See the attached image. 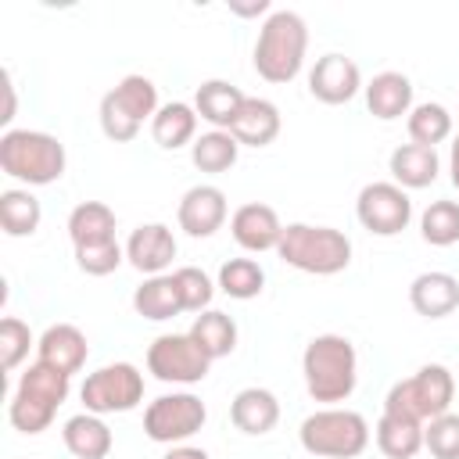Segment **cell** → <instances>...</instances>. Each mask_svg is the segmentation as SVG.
<instances>
[{
  "instance_id": "obj_16",
  "label": "cell",
  "mask_w": 459,
  "mask_h": 459,
  "mask_svg": "<svg viewBox=\"0 0 459 459\" xmlns=\"http://www.w3.org/2000/svg\"><path fill=\"white\" fill-rule=\"evenodd\" d=\"M176 258V237L165 222H143L126 240V262L143 276H161Z\"/></svg>"
},
{
  "instance_id": "obj_29",
  "label": "cell",
  "mask_w": 459,
  "mask_h": 459,
  "mask_svg": "<svg viewBox=\"0 0 459 459\" xmlns=\"http://www.w3.org/2000/svg\"><path fill=\"white\" fill-rule=\"evenodd\" d=\"M373 437H377V448H380L387 459H412V455L423 448V423L384 412V416L377 420Z\"/></svg>"
},
{
  "instance_id": "obj_22",
  "label": "cell",
  "mask_w": 459,
  "mask_h": 459,
  "mask_svg": "<svg viewBox=\"0 0 459 459\" xmlns=\"http://www.w3.org/2000/svg\"><path fill=\"white\" fill-rule=\"evenodd\" d=\"M387 169H391V183H398L402 190H423L437 179L441 172V158L434 147H423V143H402L391 151L387 158Z\"/></svg>"
},
{
  "instance_id": "obj_39",
  "label": "cell",
  "mask_w": 459,
  "mask_h": 459,
  "mask_svg": "<svg viewBox=\"0 0 459 459\" xmlns=\"http://www.w3.org/2000/svg\"><path fill=\"white\" fill-rule=\"evenodd\" d=\"M14 118V79H11V72L4 68V115H0V122L7 126Z\"/></svg>"
},
{
  "instance_id": "obj_34",
  "label": "cell",
  "mask_w": 459,
  "mask_h": 459,
  "mask_svg": "<svg viewBox=\"0 0 459 459\" xmlns=\"http://www.w3.org/2000/svg\"><path fill=\"white\" fill-rule=\"evenodd\" d=\"M420 237L430 247L459 244V201H430L420 215Z\"/></svg>"
},
{
  "instance_id": "obj_9",
  "label": "cell",
  "mask_w": 459,
  "mask_h": 459,
  "mask_svg": "<svg viewBox=\"0 0 459 459\" xmlns=\"http://www.w3.org/2000/svg\"><path fill=\"white\" fill-rule=\"evenodd\" d=\"M79 398L86 412L111 416V412H133L143 402V373L133 362H111L93 373H86Z\"/></svg>"
},
{
  "instance_id": "obj_8",
  "label": "cell",
  "mask_w": 459,
  "mask_h": 459,
  "mask_svg": "<svg viewBox=\"0 0 459 459\" xmlns=\"http://www.w3.org/2000/svg\"><path fill=\"white\" fill-rule=\"evenodd\" d=\"M158 86L147 79V75H126L115 90H108L100 97V133L111 140V143H129L136 140L140 126L147 118L158 115Z\"/></svg>"
},
{
  "instance_id": "obj_35",
  "label": "cell",
  "mask_w": 459,
  "mask_h": 459,
  "mask_svg": "<svg viewBox=\"0 0 459 459\" xmlns=\"http://www.w3.org/2000/svg\"><path fill=\"white\" fill-rule=\"evenodd\" d=\"M172 280H176V287H179L183 312H197V316L208 312V305H212L219 283H212V276H208L204 269H197V265H179V269L172 273Z\"/></svg>"
},
{
  "instance_id": "obj_13",
  "label": "cell",
  "mask_w": 459,
  "mask_h": 459,
  "mask_svg": "<svg viewBox=\"0 0 459 459\" xmlns=\"http://www.w3.org/2000/svg\"><path fill=\"white\" fill-rule=\"evenodd\" d=\"M230 215V204H226V194L212 183H197L190 186L183 197H179V208H176V222L186 237H212L222 230Z\"/></svg>"
},
{
  "instance_id": "obj_5",
  "label": "cell",
  "mask_w": 459,
  "mask_h": 459,
  "mask_svg": "<svg viewBox=\"0 0 459 459\" xmlns=\"http://www.w3.org/2000/svg\"><path fill=\"white\" fill-rule=\"evenodd\" d=\"M276 255L308 276H337L351 265V240L333 226L312 222H287Z\"/></svg>"
},
{
  "instance_id": "obj_42",
  "label": "cell",
  "mask_w": 459,
  "mask_h": 459,
  "mask_svg": "<svg viewBox=\"0 0 459 459\" xmlns=\"http://www.w3.org/2000/svg\"><path fill=\"white\" fill-rule=\"evenodd\" d=\"M233 11H237V14H265L269 4H265V0H258V4H233Z\"/></svg>"
},
{
  "instance_id": "obj_30",
  "label": "cell",
  "mask_w": 459,
  "mask_h": 459,
  "mask_svg": "<svg viewBox=\"0 0 459 459\" xmlns=\"http://www.w3.org/2000/svg\"><path fill=\"white\" fill-rule=\"evenodd\" d=\"M39 219H43V208L32 190L14 186L0 194V226L7 237H32L39 230Z\"/></svg>"
},
{
  "instance_id": "obj_18",
  "label": "cell",
  "mask_w": 459,
  "mask_h": 459,
  "mask_svg": "<svg viewBox=\"0 0 459 459\" xmlns=\"http://www.w3.org/2000/svg\"><path fill=\"white\" fill-rule=\"evenodd\" d=\"M409 305L423 319H445L459 308V280L452 273H441V269L420 273L409 283Z\"/></svg>"
},
{
  "instance_id": "obj_21",
  "label": "cell",
  "mask_w": 459,
  "mask_h": 459,
  "mask_svg": "<svg viewBox=\"0 0 459 459\" xmlns=\"http://www.w3.org/2000/svg\"><path fill=\"white\" fill-rule=\"evenodd\" d=\"M280 126H283V118H280V108L273 100L247 97L244 108H240V115L233 118L230 133H233V140L240 147H269L280 136Z\"/></svg>"
},
{
  "instance_id": "obj_4",
  "label": "cell",
  "mask_w": 459,
  "mask_h": 459,
  "mask_svg": "<svg viewBox=\"0 0 459 459\" xmlns=\"http://www.w3.org/2000/svg\"><path fill=\"white\" fill-rule=\"evenodd\" d=\"M65 143L39 129H7L0 136V169L29 186H50L65 176Z\"/></svg>"
},
{
  "instance_id": "obj_7",
  "label": "cell",
  "mask_w": 459,
  "mask_h": 459,
  "mask_svg": "<svg viewBox=\"0 0 459 459\" xmlns=\"http://www.w3.org/2000/svg\"><path fill=\"white\" fill-rule=\"evenodd\" d=\"M452 398H455V380H452L448 366L427 362L412 377L391 384V391L384 394V412L405 416V420H416V423H430L434 416L448 412Z\"/></svg>"
},
{
  "instance_id": "obj_41",
  "label": "cell",
  "mask_w": 459,
  "mask_h": 459,
  "mask_svg": "<svg viewBox=\"0 0 459 459\" xmlns=\"http://www.w3.org/2000/svg\"><path fill=\"white\" fill-rule=\"evenodd\" d=\"M448 176H452V186L459 190V133L452 136V147H448Z\"/></svg>"
},
{
  "instance_id": "obj_15",
  "label": "cell",
  "mask_w": 459,
  "mask_h": 459,
  "mask_svg": "<svg viewBox=\"0 0 459 459\" xmlns=\"http://www.w3.org/2000/svg\"><path fill=\"white\" fill-rule=\"evenodd\" d=\"M230 233L233 240L251 251V255H262V251H276L280 247V237H283V222L276 215V208L262 204V201H247L240 204L233 215H230Z\"/></svg>"
},
{
  "instance_id": "obj_33",
  "label": "cell",
  "mask_w": 459,
  "mask_h": 459,
  "mask_svg": "<svg viewBox=\"0 0 459 459\" xmlns=\"http://www.w3.org/2000/svg\"><path fill=\"white\" fill-rule=\"evenodd\" d=\"M265 287V269L255 258H230L219 265V290L237 298V301H251L258 298Z\"/></svg>"
},
{
  "instance_id": "obj_17",
  "label": "cell",
  "mask_w": 459,
  "mask_h": 459,
  "mask_svg": "<svg viewBox=\"0 0 459 459\" xmlns=\"http://www.w3.org/2000/svg\"><path fill=\"white\" fill-rule=\"evenodd\" d=\"M86 355H90V344H86V333L72 323H54L39 333L36 341V359L75 377L82 366H86Z\"/></svg>"
},
{
  "instance_id": "obj_28",
  "label": "cell",
  "mask_w": 459,
  "mask_h": 459,
  "mask_svg": "<svg viewBox=\"0 0 459 459\" xmlns=\"http://www.w3.org/2000/svg\"><path fill=\"white\" fill-rule=\"evenodd\" d=\"M68 237H72V247L115 240V212L104 201H82V204H75L72 215H68Z\"/></svg>"
},
{
  "instance_id": "obj_24",
  "label": "cell",
  "mask_w": 459,
  "mask_h": 459,
  "mask_svg": "<svg viewBox=\"0 0 459 459\" xmlns=\"http://www.w3.org/2000/svg\"><path fill=\"white\" fill-rule=\"evenodd\" d=\"M244 100H247V93L240 86H233L226 79H204L197 86V93H194V111L204 122H212V129H226L230 133V126L240 115Z\"/></svg>"
},
{
  "instance_id": "obj_40",
  "label": "cell",
  "mask_w": 459,
  "mask_h": 459,
  "mask_svg": "<svg viewBox=\"0 0 459 459\" xmlns=\"http://www.w3.org/2000/svg\"><path fill=\"white\" fill-rule=\"evenodd\" d=\"M165 459H208V452L197 448V445H172V448L165 452Z\"/></svg>"
},
{
  "instance_id": "obj_31",
  "label": "cell",
  "mask_w": 459,
  "mask_h": 459,
  "mask_svg": "<svg viewBox=\"0 0 459 459\" xmlns=\"http://www.w3.org/2000/svg\"><path fill=\"white\" fill-rule=\"evenodd\" d=\"M237 154H240V143L226 129H208L190 143V161L201 172H230L237 165Z\"/></svg>"
},
{
  "instance_id": "obj_10",
  "label": "cell",
  "mask_w": 459,
  "mask_h": 459,
  "mask_svg": "<svg viewBox=\"0 0 459 459\" xmlns=\"http://www.w3.org/2000/svg\"><path fill=\"white\" fill-rule=\"evenodd\" d=\"M208 420V409L190 391H172L143 409V434L158 445H186Z\"/></svg>"
},
{
  "instance_id": "obj_20",
  "label": "cell",
  "mask_w": 459,
  "mask_h": 459,
  "mask_svg": "<svg viewBox=\"0 0 459 459\" xmlns=\"http://www.w3.org/2000/svg\"><path fill=\"white\" fill-rule=\"evenodd\" d=\"M362 93H366L369 115L380 118V122H394V118L412 111V82L402 72H377L362 86Z\"/></svg>"
},
{
  "instance_id": "obj_23",
  "label": "cell",
  "mask_w": 459,
  "mask_h": 459,
  "mask_svg": "<svg viewBox=\"0 0 459 459\" xmlns=\"http://www.w3.org/2000/svg\"><path fill=\"white\" fill-rule=\"evenodd\" d=\"M61 441L65 448L75 455V459H108L115 437H111V427L104 423V416L97 412H79V416H68L65 427H61Z\"/></svg>"
},
{
  "instance_id": "obj_12",
  "label": "cell",
  "mask_w": 459,
  "mask_h": 459,
  "mask_svg": "<svg viewBox=\"0 0 459 459\" xmlns=\"http://www.w3.org/2000/svg\"><path fill=\"white\" fill-rule=\"evenodd\" d=\"M355 215L373 237H398L412 222L409 190L398 183H366L355 197Z\"/></svg>"
},
{
  "instance_id": "obj_32",
  "label": "cell",
  "mask_w": 459,
  "mask_h": 459,
  "mask_svg": "<svg viewBox=\"0 0 459 459\" xmlns=\"http://www.w3.org/2000/svg\"><path fill=\"white\" fill-rule=\"evenodd\" d=\"M405 129H409V140L412 143H423V147H437L452 136V115L445 104L437 100H423V104H412L409 118H405Z\"/></svg>"
},
{
  "instance_id": "obj_26",
  "label": "cell",
  "mask_w": 459,
  "mask_h": 459,
  "mask_svg": "<svg viewBox=\"0 0 459 459\" xmlns=\"http://www.w3.org/2000/svg\"><path fill=\"white\" fill-rule=\"evenodd\" d=\"M133 308H136V316H143V319H151V323L176 319V316L183 312V298H179V287H176L172 273L147 276V280L133 290Z\"/></svg>"
},
{
  "instance_id": "obj_37",
  "label": "cell",
  "mask_w": 459,
  "mask_h": 459,
  "mask_svg": "<svg viewBox=\"0 0 459 459\" xmlns=\"http://www.w3.org/2000/svg\"><path fill=\"white\" fill-rule=\"evenodd\" d=\"M126 262V247L118 240H100V244H86L75 247V265L86 276H108Z\"/></svg>"
},
{
  "instance_id": "obj_6",
  "label": "cell",
  "mask_w": 459,
  "mask_h": 459,
  "mask_svg": "<svg viewBox=\"0 0 459 459\" xmlns=\"http://www.w3.org/2000/svg\"><path fill=\"white\" fill-rule=\"evenodd\" d=\"M298 441L316 459H355L369 445V423L355 409L323 405L301 420Z\"/></svg>"
},
{
  "instance_id": "obj_11",
  "label": "cell",
  "mask_w": 459,
  "mask_h": 459,
  "mask_svg": "<svg viewBox=\"0 0 459 459\" xmlns=\"http://www.w3.org/2000/svg\"><path fill=\"white\" fill-rule=\"evenodd\" d=\"M212 359L190 341V333H161L147 344V373L161 384H201Z\"/></svg>"
},
{
  "instance_id": "obj_19",
  "label": "cell",
  "mask_w": 459,
  "mask_h": 459,
  "mask_svg": "<svg viewBox=\"0 0 459 459\" xmlns=\"http://www.w3.org/2000/svg\"><path fill=\"white\" fill-rule=\"evenodd\" d=\"M230 420L240 434L262 437L280 423V402L269 387H244L230 402Z\"/></svg>"
},
{
  "instance_id": "obj_3",
  "label": "cell",
  "mask_w": 459,
  "mask_h": 459,
  "mask_svg": "<svg viewBox=\"0 0 459 459\" xmlns=\"http://www.w3.org/2000/svg\"><path fill=\"white\" fill-rule=\"evenodd\" d=\"M68 391H72V377L36 359L22 373V380H18L14 394H11V405H7L11 427L22 430V434H29V437L32 434H43L54 423L57 409L65 405Z\"/></svg>"
},
{
  "instance_id": "obj_2",
  "label": "cell",
  "mask_w": 459,
  "mask_h": 459,
  "mask_svg": "<svg viewBox=\"0 0 459 459\" xmlns=\"http://www.w3.org/2000/svg\"><path fill=\"white\" fill-rule=\"evenodd\" d=\"M305 50H308V25L298 11H273L255 39L251 61L255 72L265 82H290L298 79L301 65H305Z\"/></svg>"
},
{
  "instance_id": "obj_14",
  "label": "cell",
  "mask_w": 459,
  "mask_h": 459,
  "mask_svg": "<svg viewBox=\"0 0 459 459\" xmlns=\"http://www.w3.org/2000/svg\"><path fill=\"white\" fill-rule=\"evenodd\" d=\"M362 90V72L344 54H323L308 72V93L319 104H348Z\"/></svg>"
},
{
  "instance_id": "obj_1",
  "label": "cell",
  "mask_w": 459,
  "mask_h": 459,
  "mask_svg": "<svg viewBox=\"0 0 459 459\" xmlns=\"http://www.w3.org/2000/svg\"><path fill=\"white\" fill-rule=\"evenodd\" d=\"M301 377L312 402H348L359 384V355L344 333H319L301 351Z\"/></svg>"
},
{
  "instance_id": "obj_27",
  "label": "cell",
  "mask_w": 459,
  "mask_h": 459,
  "mask_svg": "<svg viewBox=\"0 0 459 459\" xmlns=\"http://www.w3.org/2000/svg\"><path fill=\"white\" fill-rule=\"evenodd\" d=\"M190 341L215 362V359H226L233 348H237V323L226 316V312H219V308H208V312H201L194 323H190Z\"/></svg>"
},
{
  "instance_id": "obj_25",
  "label": "cell",
  "mask_w": 459,
  "mask_h": 459,
  "mask_svg": "<svg viewBox=\"0 0 459 459\" xmlns=\"http://www.w3.org/2000/svg\"><path fill=\"white\" fill-rule=\"evenodd\" d=\"M197 111H194V104H186V100H169V104H161L158 108V115L151 118V136H154V143L161 147V151H179V147H186V143H194L197 140Z\"/></svg>"
},
{
  "instance_id": "obj_36",
  "label": "cell",
  "mask_w": 459,
  "mask_h": 459,
  "mask_svg": "<svg viewBox=\"0 0 459 459\" xmlns=\"http://www.w3.org/2000/svg\"><path fill=\"white\" fill-rule=\"evenodd\" d=\"M423 448L434 459H459V416L445 412L423 423Z\"/></svg>"
},
{
  "instance_id": "obj_38",
  "label": "cell",
  "mask_w": 459,
  "mask_h": 459,
  "mask_svg": "<svg viewBox=\"0 0 459 459\" xmlns=\"http://www.w3.org/2000/svg\"><path fill=\"white\" fill-rule=\"evenodd\" d=\"M32 344H36V341H32V330H29L18 316H7V319L0 323V366H4L7 373L25 362V355H29Z\"/></svg>"
}]
</instances>
